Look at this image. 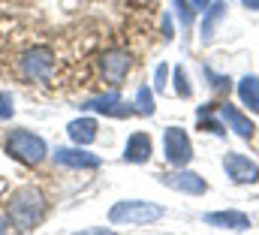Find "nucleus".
<instances>
[{
  "label": "nucleus",
  "instance_id": "f257e3e1",
  "mask_svg": "<svg viewBox=\"0 0 259 235\" xmlns=\"http://www.w3.org/2000/svg\"><path fill=\"white\" fill-rule=\"evenodd\" d=\"M46 217V196L39 187H18L6 199V220L18 232H30Z\"/></svg>",
  "mask_w": 259,
  "mask_h": 235
},
{
  "label": "nucleus",
  "instance_id": "f03ea898",
  "mask_svg": "<svg viewBox=\"0 0 259 235\" xmlns=\"http://www.w3.org/2000/svg\"><path fill=\"white\" fill-rule=\"evenodd\" d=\"M3 148H6V154H9L15 163H21V166H39V163L49 157V145H46V139L36 136V133H30V130H24V127L9 130Z\"/></svg>",
  "mask_w": 259,
  "mask_h": 235
},
{
  "label": "nucleus",
  "instance_id": "7ed1b4c3",
  "mask_svg": "<svg viewBox=\"0 0 259 235\" xmlns=\"http://www.w3.org/2000/svg\"><path fill=\"white\" fill-rule=\"evenodd\" d=\"M163 217V208L145 199H124L109 211V220L115 226H148Z\"/></svg>",
  "mask_w": 259,
  "mask_h": 235
},
{
  "label": "nucleus",
  "instance_id": "20e7f679",
  "mask_svg": "<svg viewBox=\"0 0 259 235\" xmlns=\"http://www.w3.org/2000/svg\"><path fill=\"white\" fill-rule=\"evenodd\" d=\"M18 66H21V75L30 85H46L55 75V52L49 46H33L30 52L21 55V63Z\"/></svg>",
  "mask_w": 259,
  "mask_h": 235
},
{
  "label": "nucleus",
  "instance_id": "39448f33",
  "mask_svg": "<svg viewBox=\"0 0 259 235\" xmlns=\"http://www.w3.org/2000/svg\"><path fill=\"white\" fill-rule=\"evenodd\" d=\"M163 151H166V160L172 169H181L193 160V142L187 136V130L181 127H169L166 136H163Z\"/></svg>",
  "mask_w": 259,
  "mask_h": 235
},
{
  "label": "nucleus",
  "instance_id": "423d86ee",
  "mask_svg": "<svg viewBox=\"0 0 259 235\" xmlns=\"http://www.w3.org/2000/svg\"><path fill=\"white\" fill-rule=\"evenodd\" d=\"M84 112H97V115H109V118H130L136 115V103H127L118 91L112 94H100V97H91L81 103Z\"/></svg>",
  "mask_w": 259,
  "mask_h": 235
},
{
  "label": "nucleus",
  "instance_id": "0eeeda50",
  "mask_svg": "<svg viewBox=\"0 0 259 235\" xmlns=\"http://www.w3.org/2000/svg\"><path fill=\"white\" fill-rule=\"evenodd\" d=\"M100 69H103V79H106L112 88H121V85L127 82L130 69H133V55H130L127 49H112V52L103 55Z\"/></svg>",
  "mask_w": 259,
  "mask_h": 235
},
{
  "label": "nucleus",
  "instance_id": "6e6552de",
  "mask_svg": "<svg viewBox=\"0 0 259 235\" xmlns=\"http://www.w3.org/2000/svg\"><path fill=\"white\" fill-rule=\"evenodd\" d=\"M160 184H166V187L175 190V193H187V196H202V193H208V181L202 175H196V172H190L187 166L160 175Z\"/></svg>",
  "mask_w": 259,
  "mask_h": 235
},
{
  "label": "nucleus",
  "instance_id": "1a4fd4ad",
  "mask_svg": "<svg viewBox=\"0 0 259 235\" xmlns=\"http://www.w3.org/2000/svg\"><path fill=\"white\" fill-rule=\"evenodd\" d=\"M223 172L232 184H256L259 181V163H253L250 157L238 154V151H229L223 157Z\"/></svg>",
  "mask_w": 259,
  "mask_h": 235
},
{
  "label": "nucleus",
  "instance_id": "9d476101",
  "mask_svg": "<svg viewBox=\"0 0 259 235\" xmlns=\"http://www.w3.org/2000/svg\"><path fill=\"white\" fill-rule=\"evenodd\" d=\"M55 163H61L66 169H100L103 160L97 154H91L84 145H75V148H58L55 151Z\"/></svg>",
  "mask_w": 259,
  "mask_h": 235
},
{
  "label": "nucleus",
  "instance_id": "9b49d317",
  "mask_svg": "<svg viewBox=\"0 0 259 235\" xmlns=\"http://www.w3.org/2000/svg\"><path fill=\"white\" fill-rule=\"evenodd\" d=\"M217 115L223 118L226 130H232L235 136H241V139H253V136H256V124L250 121V115H244V112L235 109L232 103H220V106H217Z\"/></svg>",
  "mask_w": 259,
  "mask_h": 235
},
{
  "label": "nucleus",
  "instance_id": "f8f14e48",
  "mask_svg": "<svg viewBox=\"0 0 259 235\" xmlns=\"http://www.w3.org/2000/svg\"><path fill=\"white\" fill-rule=\"evenodd\" d=\"M202 220L208 226H214V229H235V232L253 229V217H247L244 211H211Z\"/></svg>",
  "mask_w": 259,
  "mask_h": 235
},
{
  "label": "nucleus",
  "instance_id": "ddd939ff",
  "mask_svg": "<svg viewBox=\"0 0 259 235\" xmlns=\"http://www.w3.org/2000/svg\"><path fill=\"white\" fill-rule=\"evenodd\" d=\"M151 154H154V142H151L148 133H133L127 139V145H124V160L127 163H136V166L148 163Z\"/></svg>",
  "mask_w": 259,
  "mask_h": 235
},
{
  "label": "nucleus",
  "instance_id": "4468645a",
  "mask_svg": "<svg viewBox=\"0 0 259 235\" xmlns=\"http://www.w3.org/2000/svg\"><path fill=\"white\" fill-rule=\"evenodd\" d=\"M66 136L72 139V145H84L88 148L100 136V124L94 118H75V121L66 124Z\"/></svg>",
  "mask_w": 259,
  "mask_h": 235
},
{
  "label": "nucleus",
  "instance_id": "2eb2a0df",
  "mask_svg": "<svg viewBox=\"0 0 259 235\" xmlns=\"http://www.w3.org/2000/svg\"><path fill=\"white\" fill-rule=\"evenodd\" d=\"M226 9H229V6H226V0H211V6L202 12V33H199V36H202V43H211V40H214L217 24L226 18Z\"/></svg>",
  "mask_w": 259,
  "mask_h": 235
},
{
  "label": "nucleus",
  "instance_id": "dca6fc26",
  "mask_svg": "<svg viewBox=\"0 0 259 235\" xmlns=\"http://www.w3.org/2000/svg\"><path fill=\"white\" fill-rule=\"evenodd\" d=\"M238 100L247 106V112L259 115V75H244L238 82Z\"/></svg>",
  "mask_w": 259,
  "mask_h": 235
},
{
  "label": "nucleus",
  "instance_id": "f3484780",
  "mask_svg": "<svg viewBox=\"0 0 259 235\" xmlns=\"http://www.w3.org/2000/svg\"><path fill=\"white\" fill-rule=\"evenodd\" d=\"M208 6H211V0H178L181 24H184V27H190V24H193V15H202Z\"/></svg>",
  "mask_w": 259,
  "mask_h": 235
},
{
  "label": "nucleus",
  "instance_id": "a211bd4d",
  "mask_svg": "<svg viewBox=\"0 0 259 235\" xmlns=\"http://www.w3.org/2000/svg\"><path fill=\"white\" fill-rule=\"evenodd\" d=\"M196 118H199V127H202V130H208V133H214V136H226V124H223V118H211V106L199 109Z\"/></svg>",
  "mask_w": 259,
  "mask_h": 235
},
{
  "label": "nucleus",
  "instance_id": "6ab92c4d",
  "mask_svg": "<svg viewBox=\"0 0 259 235\" xmlns=\"http://www.w3.org/2000/svg\"><path fill=\"white\" fill-rule=\"evenodd\" d=\"M136 112L154 115V88L151 85H142L139 88V94H136Z\"/></svg>",
  "mask_w": 259,
  "mask_h": 235
},
{
  "label": "nucleus",
  "instance_id": "aec40b11",
  "mask_svg": "<svg viewBox=\"0 0 259 235\" xmlns=\"http://www.w3.org/2000/svg\"><path fill=\"white\" fill-rule=\"evenodd\" d=\"M175 94H178L181 100H190V97H193V88H190V82H187L184 66H175Z\"/></svg>",
  "mask_w": 259,
  "mask_h": 235
},
{
  "label": "nucleus",
  "instance_id": "412c9836",
  "mask_svg": "<svg viewBox=\"0 0 259 235\" xmlns=\"http://www.w3.org/2000/svg\"><path fill=\"white\" fill-rule=\"evenodd\" d=\"M205 75L211 79V88H214V91H229V75H217V72H211L208 66H205Z\"/></svg>",
  "mask_w": 259,
  "mask_h": 235
},
{
  "label": "nucleus",
  "instance_id": "4be33fe9",
  "mask_svg": "<svg viewBox=\"0 0 259 235\" xmlns=\"http://www.w3.org/2000/svg\"><path fill=\"white\" fill-rule=\"evenodd\" d=\"M12 112H15L12 109V97L0 91V118H12Z\"/></svg>",
  "mask_w": 259,
  "mask_h": 235
},
{
  "label": "nucleus",
  "instance_id": "5701e85b",
  "mask_svg": "<svg viewBox=\"0 0 259 235\" xmlns=\"http://www.w3.org/2000/svg\"><path fill=\"white\" fill-rule=\"evenodd\" d=\"M166 72H169V66L160 63V66H157V75H154V91H163V88H166Z\"/></svg>",
  "mask_w": 259,
  "mask_h": 235
},
{
  "label": "nucleus",
  "instance_id": "b1692460",
  "mask_svg": "<svg viewBox=\"0 0 259 235\" xmlns=\"http://www.w3.org/2000/svg\"><path fill=\"white\" fill-rule=\"evenodd\" d=\"M244 3V9H250V12H259V0H241Z\"/></svg>",
  "mask_w": 259,
  "mask_h": 235
},
{
  "label": "nucleus",
  "instance_id": "393cba45",
  "mask_svg": "<svg viewBox=\"0 0 259 235\" xmlns=\"http://www.w3.org/2000/svg\"><path fill=\"white\" fill-rule=\"evenodd\" d=\"M6 229H9V220H3V217H0V232H6Z\"/></svg>",
  "mask_w": 259,
  "mask_h": 235
}]
</instances>
